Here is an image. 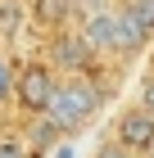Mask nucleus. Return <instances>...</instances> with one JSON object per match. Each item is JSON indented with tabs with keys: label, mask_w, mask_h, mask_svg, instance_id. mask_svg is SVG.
<instances>
[{
	"label": "nucleus",
	"mask_w": 154,
	"mask_h": 158,
	"mask_svg": "<svg viewBox=\"0 0 154 158\" xmlns=\"http://www.w3.org/2000/svg\"><path fill=\"white\" fill-rule=\"evenodd\" d=\"M95 104H100L95 86L77 81V77H68V81H55V90H50L41 118H46L50 127H59V131H77V127L95 113Z\"/></svg>",
	"instance_id": "f257e3e1"
},
{
	"label": "nucleus",
	"mask_w": 154,
	"mask_h": 158,
	"mask_svg": "<svg viewBox=\"0 0 154 158\" xmlns=\"http://www.w3.org/2000/svg\"><path fill=\"white\" fill-rule=\"evenodd\" d=\"M14 90H18V99H23L32 113H41L46 99H50V90H55V73L41 68V63H32V68H23V73L14 77Z\"/></svg>",
	"instance_id": "f03ea898"
},
{
	"label": "nucleus",
	"mask_w": 154,
	"mask_h": 158,
	"mask_svg": "<svg viewBox=\"0 0 154 158\" xmlns=\"http://www.w3.org/2000/svg\"><path fill=\"white\" fill-rule=\"evenodd\" d=\"M118 145L127 149V154H136V149H154V118H150L145 109L122 113V122H118Z\"/></svg>",
	"instance_id": "7ed1b4c3"
},
{
	"label": "nucleus",
	"mask_w": 154,
	"mask_h": 158,
	"mask_svg": "<svg viewBox=\"0 0 154 158\" xmlns=\"http://www.w3.org/2000/svg\"><path fill=\"white\" fill-rule=\"evenodd\" d=\"M113 27H118V14H91L82 27V45L91 50H113Z\"/></svg>",
	"instance_id": "20e7f679"
},
{
	"label": "nucleus",
	"mask_w": 154,
	"mask_h": 158,
	"mask_svg": "<svg viewBox=\"0 0 154 158\" xmlns=\"http://www.w3.org/2000/svg\"><path fill=\"white\" fill-rule=\"evenodd\" d=\"M50 54H55V63H59V68H73V73H82L86 63H91V50L82 45V36H73V41H55V50H50Z\"/></svg>",
	"instance_id": "39448f33"
},
{
	"label": "nucleus",
	"mask_w": 154,
	"mask_h": 158,
	"mask_svg": "<svg viewBox=\"0 0 154 158\" xmlns=\"http://www.w3.org/2000/svg\"><path fill=\"white\" fill-rule=\"evenodd\" d=\"M145 36H150V32H141V23L122 9V14H118V27H113V50H141Z\"/></svg>",
	"instance_id": "423d86ee"
},
{
	"label": "nucleus",
	"mask_w": 154,
	"mask_h": 158,
	"mask_svg": "<svg viewBox=\"0 0 154 158\" xmlns=\"http://www.w3.org/2000/svg\"><path fill=\"white\" fill-rule=\"evenodd\" d=\"M73 14V0H36V18H41V23H64V18H68Z\"/></svg>",
	"instance_id": "0eeeda50"
},
{
	"label": "nucleus",
	"mask_w": 154,
	"mask_h": 158,
	"mask_svg": "<svg viewBox=\"0 0 154 158\" xmlns=\"http://www.w3.org/2000/svg\"><path fill=\"white\" fill-rule=\"evenodd\" d=\"M55 135H64V131H59V127H50V122L41 118V122L32 127V135H27V140H32V154H41V149H50V145H55Z\"/></svg>",
	"instance_id": "6e6552de"
},
{
	"label": "nucleus",
	"mask_w": 154,
	"mask_h": 158,
	"mask_svg": "<svg viewBox=\"0 0 154 158\" xmlns=\"http://www.w3.org/2000/svg\"><path fill=\"white\" fill-rule=\"evenodd\" d=\"M131 18L141 23V32H154V0H131Z\"/></svg>",
	"instance_id": "1a4fd4ad"
},
{
	"label": "nucleus",
	"mask_w": 154,
	"mask_h": 158,
	"mask_svg": "<svg viewBox=\"0 0 154 158\" xmlns=\"http://www.w3.org/2000/svg\"><path fill=\"white\" fill-rule=\"evenodd\" d=\"M14 90V77H9V63H5V54H0V99H9Z\"/></svg>",
	"instance_id": "9d476101"
},
{
	"label": "nucleus",
	"mask_w": 154,
	"mask_h": 158,
	"mask_svg": "<svg viewBox=\"0 0 154 158\" xmlns=\"http://www.w3.org/2000/svg\"><path fill=\"white\" fill-rule=\"evenodd\" d=\"M0 158H27V149L14 145V140H0Z\"/></svg>",
	"instance_id": "9b49d317"
},
{
	"label": "nucleus",
	"mask_w": 154,
	"mask_h": 158,
	"mask_svg": "<svg viewBox=\"0 0 154 158\" xmlns=\"http://www.w3.org/2000/svg\"><path fill=\"white\" fill-rule=\"evenodd\" d=\"M141 109H145V113H150V118H154V81L145 86V95H141Z\"/></svg>",
	"instance_id": "f8f14e48"
},
{
	"label": "nucleus",
	"mask_w": 154,
	"mask_h": 158,
	"mask_svg": "<svg viewBox=\"0 0 154 158\" xmlns=\"http://www.w3.org/2000/svg\"><path fill=\"white\" fill-rule=\"evenodd\" d=\"M95 158H127V149H122V145H118V149H100Z\"/></svg>",
	"instance_id": "ddd939ff"
},
{
	"label": "nucleus",
	"mask_w": 154,
	"mask_h": 158,
	"mask_svg": "<svg viewBox=\"0 0 154 158\" xmlns=\"http://www.w3.org/2000/svg\"><path fill=\"white\" fill-rule=\"evenodd\" d=\"M150 154H154V149H150Z\"/></svg>",
	"instance_id": "4468645a"
}]
</instances>
